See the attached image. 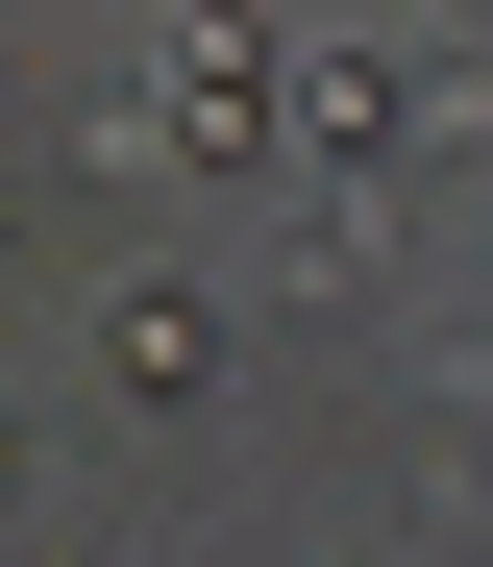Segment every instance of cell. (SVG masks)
Masks as SVG:
<instances>
[{
    "mask_svg": "<svg viewBox=\"0 0 493 567\" xmlns=\"http://www.w3.org/2000/svg\"><path fill=\"white\" fill-rule=\"evenodd\" d=\"M99 370H124V395H173V420H197V395H223V321H197V297H124V321H99Z\"/></svg>",
    "mask_w": 493,
    "mask_h": 567,
    "instance_id": "2",
    "label": "cell"
},
{
    "mask_svg": "<svg viewBox=\"0 0 493 567\" xmlns=\"http://www.w3.org/2000/svg\"><path fill=\"white\" fill-rule=\"evenodd\" d=\"M271 124H296V50H271V0H197V25H173V74H148L99 148H124V173H247Z\"/></svg>",
    "mask_w": 493,
    "mask_h": 567,
    "instance_id": "1",
    "label": "cell"
}]
</instances>
